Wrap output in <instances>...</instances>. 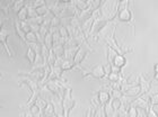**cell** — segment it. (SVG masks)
<instances>
[{
  "instance_id": "1",
  "label": "cell",
  "mask_w": 158,
  "mask_h": 117,
  "mask_svg": "<svg viewBox=\"0 0 158 117\" xmlns=\"http://www.w3.org/2000/svg\"><path fill=\"white\" fill-rule=\"evenodd\" d=\"M116 27H118V23L115 22L112 27L111 33L106 34V35L103 37L104 42H105V45L107 46V47H110V49H112L113 51L116 52L118 54H123V55H124V54H128V53H132L135 51L133 47H123V46H121L116 42V38H115Z\"/></svg>"
},
{
  "instance_id": "2",
  "label": "cell",
  "mask_w": 158,
  "mask_h": 117,
  "mask_svg": "<svg viewBox=\"0 0 158 117\" xmlns=\"http://www.w3.org/2000/svg\"><path fill=\"white\" fill-rule=\"evenodd\" d=\"M131 0H128L124 2V6L120 10L118 17H116V22H121V23L128 24L130 28L132 29V34L135 35V15L132 11L131 7H130Z\"/></svg>"
},
{
  "instance_id": "3",
  "label": "cell",
  "mask_w": 158,
  "mask_h": 117,
  "mask_svg": "<svg viewBox=\"0 0 158 117\" xmlns=\"http://www.w3.org/2000/svg\"><path fill=\"white\" fill-rule=\"evenodd\" d=\"M76 105H77V101L73 98V89L69 86V87H67L64 89V95H63V101H62L63 116L69 117L70 111L75 108Z\"/></svg>"
},
{
  "instance_id": "4",
  "label": "cell",
  "mask_w": 158,
  "mask_h": 117,
  "mask_svg": "<svg viewBox=\"0 0 158 117\" xmlns=\"http://www.w3.org/2000/svg\"><path fill=\"white\" fill-rule=\"evenodd\" d=\"M94 78L97 80H104L106 78V71L104 65H95L92 69H86L85 72H82V79Z\"/></svg>"
},
{
  "instance_id": "5",
  "label": "cell",
  "mask_w": 158,
  "mask_h": 117,
  "mask_svg": "<svg viewBox=\"0 0 158 117\" xmlns=\"http://www.w3.org/2000/svg\"><path fill=\"white\" fill-rule=\"evenodd\" d=\"M8 37H9V32H8V29L5 27V23H3V18H2V19H1V28H0V41L2 43L3 49L6 50L8 56H9V58H15V56H16L15 53H14L13 50L9 47L8 42H7Z\"/></svg>"
},
{
  "instance_id": "6",
  "label": "cell",
  "mask_w": 158,
  "mask_h": 117,
  "mask_svg": "<svg viewBox=\"0 0 158 117\" xmlns=\"http://www.w3.org/2000/svg\"><path fill=\"white\" fill-rule=\"evenodd\" d=\"M105 53H106V56H109L111 63L116 65V67H118V68L123 69L125 65H127V63H128L127 58H125V56L123 55V54H118V53H115V55L111 56V54L107 53V50H105Z\"/></svg>"
},
{
  "instance_id": "7",
  "label": "cell",
  "mask_w": 158,
  "mask_h": 117,
  "mask_svg": "<svg viewBox=\"0 0 158 117\" xmlns=\"http://www.w3.org/2000/svg\"><path fill=\"white\" fill-rule=\"evenodd\" d=\"M139 77V86H140V89H141V91H140V95H143V94H147V92H149V91L152 90V81L149 80V79L146 78V75H138ZM139 95V96H140Z\"/></svg>"
},
{
  "instance_id": "8",
  "label": "cell",
  "mask_w": 158,
  "mask_h": 117,
  "mask_svg": "<svg viewBox=\"0 0 158 117\" xmlns=\"http://www.w3.org/2000/svg\"><path fill=\"white\" fill-rule=\"evenodd\" d=\"M13 26H14V30L16 33V35L19 37V39L22 41L23 43L27 44V41H26V33L24 32L22 26H20V20L19 19H14L13 22Z\"/></svg>"
},
{
  "instance_id": "9",
  "label": "cell",
  "mask_w": 158,
  "mask_h": 117,
  "mask_svg": "<svg viewBox=\"0 0 158 117\" xmlns=\"http://www.w3.org/2000/svg\"><path fill=\"white\" fill-rule=\"evenodd\" d=\"M89 51H90V52H94V51H92V50H87V51H85V52H82L81 45H80V47H79L78 51H77L75 58H73V61H75V63H76L77 65H79V67H80V64L82 63V61H84V60L87 58V55L89 54Z\"/></svg>"
},
{
  "instance_id": "10",
  "label": "cell",
  "mask_w": 158,
  "mask_h": 117,
  "mask_svg": "<svg viewBox=\"0 0 158 117\" xmlns=\"http://www.w3.org/2000/svg\"><path fill=\"white\" fill-rule=\"evenodd\" d=\"M43 116H59V113L56 111L54 105L50 100H48V105L43 111Z\"/></svg>"
},
{
  "instance_id": "11",
  "label": "cell",
  "mask_w": 158,
  "mask_h": 117,
  "mask_svg": "<svg viewBox=\"0 0 158 117\" xmlns=\"http://www.w3.org/2000/svg\"><path fill=\"white\" fill-rule=\"evenodd\" d=\"M26 6L25 5V0H15V1H10L9 2V7L10 9L13 10L15 14H18L19 13V10L22 8Z\"/></svg>"
},
{
  "instance_id": "12",
  "label": "cell",
  "mask_w": 158,
  "mask_h": 117,
  "mask_svg": "<svg viewBox=\"0 0 158 117\" xmlns=\"http://www.w3.org/2000/svg\"><path fill=\"white\" fill-rule=\"evenodd\" d=\"M36 55L37 53L35 52L33 50V47L31 45H28V47H27V51H26V58L27 61H28V63H30L31 65H33L34 63H35V60H36Z\"/></svg>"
},
{
  "instance_id": "13",
  "label": "cell",
  "mask_w": 158,
  "mask_h": 117,
  "mask_svg": "<svg viewBox=\"0 0 158 117\" xmlns=\"http://www.w3.org/2000/svg\"><path fill=\"white\" fill-rule=\"evenodd\" d=\"M79 47H80V45L76 46V47H66L64 54H63V58H73Z\"/></svg>"
},
{
  "instance_id": "14",
  "label": "cell",
  "mask_w": 158,
  "mask_h": 117,
  "mask_svg": "<svg viewBox=\"0 0 158 117\" xmlns=\"http://www.w3.org/2000/svg\"><path fill=\"white\" fill-rule=\"evenodd\" d=\"M97 94H98V97H99V100H101V104L102 105H105L107 101L110 100V98H111V94H110V91L105 90H101V91H97Z\"/></svg>"
},
{
  "instance_id": "15",
  "label": "cell",
  "mask_w": 158,
  "mask_h": 117,
  "mask_svg": "<svg viewBox=\"0 0 158 117\" xmlns=\"http://www.w3.org/2000/svg\"><path fill=\"white\" fill-rule=\"evenodd\" d=\"M90 105L94 106L95 108H98L101 106V100H99V97H98V94H97V91H93V96L90 98Z\"/></svg>"
},
{
  "instance_id": "16",
  "label": "cell",
  "mask_w": 158,
  "mask_h": 117,
  "mask_svg": "<svg viewBox=\"0 0 158 117\" xmlns=\"http://www.w3.org/2000/svg\"><path fill=\"white\" fill-rule=\"evenodd\" d=\"M26 41L28 44H32V43H37L39 42V38H37V34L33 30L26 33Z\"/></svg>"
},
{
  "instance_id": "17",
  "label": "cell",
  "mask_w": 158,
  "mask_h": 117,
  "mask_svg": "<svg viewBox=\"0 0 158 117\" xmlns=\"http://www.w3.org/2000/svg\"><path fill=\"white\" fill-rule=\"evenodd\" d=\"M18 16V19L19 20H27L28 19V7L25 6L24 8L19 10V13L17 14Z\"/></svg>"
},
{
  "instance_id": "18",
  "label": "cell",
  "mask_w": 158,
  "mask_h": 117,
  "mask_svg": "<svg viewBox=\"0 0 158 117\" xmlns=\"http://www.w3.org/2000/svg\"><path fill=\"white\" fill-rule=\"evenodd\" d=\"M37 11V15L39 16H46L49 13H51V9H50V6L48 5H44V6H41L39 8H35Z\"/></svg>"
},
{
  "instance_id": "19",
  "label": "cell",
  "mask_w": 158,
  "mask_h": 117,
  "mask_svg": "<svg viewBox=\"0 0 158 117\" xmlns=\"http://www.w3.org/2000/svg\"><path fill=\"white\" fill-rule=\"evenodd\" d=\"M44 44H45L50 50H52L53 47V36H52V33L49 32L44 36Z\"/></svg>"
},
{
  "instance_id": "20",
  "label": "cell",
  "mask_w": 158,
  "mask_h": 117,
  "mask_svg": "<svg viewBox=\"0 0 158 117\" xmlns=\"http://www.w3.org/2000/svg\"><path fill=\"white\" fill-rule=\"evenodd\" d=\"M30 111H31V113H32V115H33V117L34 116H43V111L37 106L36 104L32 105V106L30 107Z\"/></svg>"
},
{
  "instance_id": "21",
  "label": "cell",
  "mask_w": 158,
  "mask_h": 117,
  "mask_svg": "<svg viewBox=\"0 0 158 117\" xmlns=\"http://www.w3.org/2000/svg\"><path fill=\"white\" fill-rule=\"evenodd\" d=\"M128 115H129V117H137V116H139L138 107H137V106H135L133 104L129 105Z\"/></svg>"
},
{
  "instance_id": "22",
  "label": "cell",
  "mask_w": 158,
  "mask_h": 117,
  "mask_svg": "<svg viewBox=\"0 0 158 117\" xmlns=\"http://www.w3.org/2000/svg\"><path fill=\"white\" fill-rule=\"evenodd\" d=\"M34 104H36L37 106H39L42 111H44V108L46 107V105H48V100H45V99H43L42 97H41V95H40L39 97L36 98V100H35V103Z\"/></svg>"
},
{
  "instance_id": "23",
  "label": "cell",
  "mask_w": 158,
  "mask_h": 117,
  "mask_svg": "<svg viewBox=\"0 0 158 117\" xmlns=\"http://www.w3.org/2000/svg\"><path fill=\"white\" fill-rule=\"evenodd\" d=\"M44 5H46L45 0H32L27 6H31L33 7V8H39L41 6H44Z\"/></svg>"
},
{
  "instance_id": "24",
  "label": "cell",
  "mask_w": 158,
  "mask_h": 117,
  "mask_svg": "<svg viewBox=\"0 0 158 117\" xmlns=\"http://www.w3.org/2000/svg\"><path fill=\"white\" fill-rule=\"evenodd\" d=\"M20 26L23 28V30L25 33H28L32 30V27H31V24L27 22V20H20Z\"/></svg>"
},
{
  "instance_id": "25",
  "label": "cell",
  "mask_w": 158,
  "mask_h": 117,
  "mask_svg": "<svg viewBox=\"0 0 158 117\" xmlns=\"http://www.w3.org/2000/svg\"><path fill=\"white\" fill-rule=\"evenodd\" d=\"M112 104H113V108H114V111H115V116H116V115H118V111L122 106V100L121 99H115V98H113Z\"/></svg>"
},
{
  "instance_id": "26",
  "label": "cell",
  "mask_w": 158,
  "mask_h": 117,
  "mask_svg": "<svg viewBox=\"0 0 158 117\" xmlns=\"http://www.w3.org/2000/svg\"><path fill=\"white\" fill-rule=\"evenodd\" d=\"M150 105L152 106H158V91L152 94V96H150Z\"/></svg>"
},
{
  "instance_id": "27",
  "label": "cell",
  "mask_w": 158,
  "mask_h": 117,
  "mask_svg": "<svg viewBox=\"0 0 158 117\" xmlns=\"http://www.w3.org/2000/svg\"><path fill=\"white\" fill-rule=\"evenodd\" d=\"M31 27H32V30L35 33H39L41 29V25H39V24H31Z\"/></svg>"
},
{
  "instance_id": "28",
  "label": "cell",
  "mask_w": 158,
  "mask_h": 117,
  "mask_svg": "<svg viewBox=\"0 0 158 117\" xmlns=\"http://www.w3.org/2000/svg\"><path fill=\"white\" fill-rule=\"evenodd\" d=\"M56 1L60 3H69V2H71L73 0H56Z\"/></svg>"
},
{
  "instance_id": "29",
  "label": "cell",
  "mask_w": 158,
  "mask_h": 117,
  "mask_svg": "<svg viewBox=\"0 0 158 117\" xmlns=\"http://www.w3.org/2000/svg\"><path fill=\"white\" fill-rule=\"evenodd\" d=\"M154 71H155V72H158V63H156V64L154 65Z\"/></svg>"
},
{
  "instance_id": "30",
  "label": "cell",
  "mask_w": 158,
  "mask_h": 117,
  "mask_svg": "<svg viewBox=\"0 0 158 117\" xmlns=\"http://www.w3.org/2000/svg\"><path fill=\"white\" fill-rule=\"evenodd\" d=\"M154 79L158 82V72H155V75H154Z\"/></svg>"
},
{
  "instance_id": "31",
  "label": "cell",
  "mask_w": 158,
  "mask_h": 117,
  "mask_svg": "<svg viewBox=\"0 0 158 117\" xmlns=\"http://www.w3.org/2000/svg\"><path fill=\"white\" fill-rule=\"evenodd\" d=\"M125 1H128V0H118V3H123V2H125Z\"/></svg>"
}]
</instances>
